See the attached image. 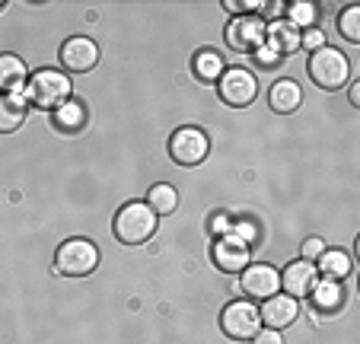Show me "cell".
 <instances>
[{"label": "cell", "instance_id": "29", "mask_svg": "<svg viewBox=\"0 0 360 344\" xmlns=\"http://www.w3.org/2000/svg\"><path fill=\"white\" fill-rule=\"evenodd\" d=\"M233 233H236L239 239H243V243H255V236H259V229L252 227V223H233Z\"/></svg>", "mask_w": 360, "mask_h": 344}, {"label": "cell", "instance_id": "16", "mask_svg": "<svg viewBox=\"0 0 360 344\" xmlns=\"http://www.w3.org/2000/svg\"><path fill=\"white\" fill-rule=\"evenodd\" d=\"M26 93L0 96V134H13L26 122Z\"/></svg>", "mask_w": 360, "mask_h": 344}, {"label": "cell", "instance_id": "6", "mask_svg": "<svg viewBox=\"0 0 360 344\" xmlns=\"http://www.w3.org/2000/svg\"><path fill=\"white\" fill-rule=\"evenodd\" d=\"M207 153H211V141L201 128H179L169 137V156L179 166H198L207 160Z\"/></svg>", "mask_w": 360, "mask_h": 344}, {"label": "cell", "instance_id": "11", "mask_svg": "<svg viewBox=\"0 0 360 344\" xmlns=\"http://www.w3.org/2000/svg\"><path fill=\"white\" fill-rule=\"evenodd\" d=\"M243 293H249V297L255 300H268L274 297V293L281 291V274L278 268H271V265H245L243 268Z\"/></svg>", "mask_w": 360, "mask_h": 344}, {"label": "cell", "instance_id": "14", "mask_svg": "<svg viewBox=\"0 0 360 344\" xmlns=\"http://www.w3.org/2000/svg\"><path fill=\"white\" fill-rule=\"evenodd\" d=\"M26 80H29L26 64L16 54H0V89H4V96L26 93Z\"/></svg>", "mask_w": 360, "mask_h": 344}, {"label": "cell", "instance_id": "23", "mask_svg": "<svg viewBox=\"0 0 360 344\" xmlns=\"http://www.w3.org/2000/svg\"><path fill=\"white\" fill-rule=\"evenodd\" d=\"M316 20H319V7L309 4V0H293L287 4V23L297 29H313Z\"/></svg>", "mask_w": 360, "mask_h": 344}, {"label": "cell", "instance_id": "12", "mask_svg": "<svg viewBox=\"0 0 360 344\" xmlns=\"http://www.w3.org/2000/svg\"><path fill=\"white\" fill-rule=\"evenodd\" d=\"M319 281V271H316L313 262H306V258H297L284 268V277H281V287H284L287 297L300 300V297H309V291L316 287Z\"/></svg>", "mask_w": 360, "mask_h": 344}, {"label": "cell", "instance_id": "2", "mask_svg": "<svg viewBox=\"0 0 360 344\" xmlns=\"http://www.w3.org/2000/svg\"><path fill=\"white\" fill-rule=\"evenodd\" d=\"M70 93H74V87H70L68 74H61V70H39L26 83V102H32L39 108L64 106V102H70Z\"/></svg>", "mask_w": 360, "mask_h": 344}, {"label": "cell", "instance_id": "17", "mask_svg": "<svg viewBox=\"0 0 360 344\" xmlns=\"http://www.w3.org/2000/svg\"><path fill=\"white\" fill-rule=\"evenodd\" d=\"M268 102H271L274 112L290 115V112H297L300 102H303V89H300L293 80H278L271 89H268Z\"/></svg>", "mask_w": 360, "mask_h": 344}, {"label": "cell", "instance_id": "21", "mask_svg": "<svg viewBox=\"0 0 360 344\" xmlns=\"http://www.w3.org/2000/svg\"><path fill=\"white\" fill-rule=\"evenodd\" d=\"M83 125H86V108L80 106V102H64V106L55 108V128L64 131V134H74V131H80Z\"/></svg>", "mask_w": 360, "mask_h": 344}, {"label": "cell", "instance_id": "3", "mask_svg": "<svg viewBox=\"0 0 360 344\" xmlns=\"http://www.w3.org/2000/svg\"><path fill=\"white\" fill-rule=\"evenodd\" d=\"M96 265H99V249L83 236L68 239L55 252V271L64 277H86L96 271Z\"/></svg>", "mask_w": 360, "mask_h": 344}, {"label": "cell", "instance_id": "15", "mask_svg": "<svg viewBox=\"0 0 360 344\" xmlns=\"http://www.w3.org/2000/svg\"><path fill=\"white\" fill-rule=\"evenodd\" d=\"M265 45L274 48L278 54H293L300 48V29L290 26L287 20H271L265 26Z\"/></svg>", "mask_w": 360, "mask_h": 344}, {"label": "cell", "instance_id": "25", "mask_svg": "<svg viewBox=\"0 0 360 344\" xmlns=\"http://www.w3.org/2000/svg\"><path fill=\"white\" fill-rule=\"evenodd\" d=\"M300 48H306V51H319V48H326V32L322 29H303L300 32Z\"/></svg>", "mask_w": 360, "mask_h": 344}, {"label": "cell", "instance_id": "18", "mask_svg": "<svg viewBox=\"0 0 360 344\" xmlns=\"http://www.w3.org/2000/svg\"><path fill=\"white\" fill-rule=\"evenodd\" d=\"M309 300H313V306L319 312H335V310H341V303H345V291H341L338 281L322 277V281H316L313 291H309Z\"/></svg>", "mask_w": 360, "mask_h": 344}, {"label": "cell", "instance_id": "26", "mask_svg": "<svg viewBox=\"0 0 360 344\" xmlns=\"http://www.w3.org/2000/svg\"><path fill=\"white\" fill-rule=\"evenodd\" d=\"M322 252H326V243H322V239H306V243H303V258H306V262H319V255H322Z\"/></svg>", "mask_w": 360, "mask_h": 344}, {"label": "cell", "instance_id": "24", "mask_svg": "<svg viewBox=\"0 0 360 344\" xmlns=\"http://www.w3.org/2000/svg\"><path fill=\"white\" fill-rule=\"evenodd\" d=\"M338 29H341V35H345V42L357 45L360 42V7H347L338 20Z\"/></svg>", "mask_w": 360, "mask_h": 344}, {"label": "cell", "instance_id": "27", "mask_svg": "<svg viewBox=\"0 0 360 344\" xmlns=\"http://www.w3.org/2000/svg\"><path fill=\"white\" fill-rule=\"evenodd\" d=\"M252 344H284V335L278 329H262L259 335L252 338Z\"/></svg>", "mask_w": 360, "mask_h": 344}, {"label": "cell", "instance_id": "32", "mask_svg": "<svg viewBox=\"0 0 360 344\" xmlns=\"http://www.w3.org/2000/svg\"><path fill=\"white\" fill-rule=\"evenodd\" d=\"M0 7H4V4H0Z\"/></svg>", "mask_w": 360, "mask_h": 344}, {"label": "cell", "instance_id": "28", "mask_svg": "<svg viewBox=\"0 0 360 344\" xmlns=\"http://www.w3.org/2000/svg\"><path fill=\"white\" fill-rule=\"evenodd\" d=\"M255 58L262 61V68H278V61H281V54L274 51V48H268V45H262L259 51H255Z\"/></svg>", "mask_w": 360, "mask_h": 344}, {"label": "cell", "instance_id": "9", "mask_svg": "<svg viewBox=\"0 0 360 344\" xmlns=\"http://www.w3.org/2000/svg\"><path fill=\"white\" fill-rule=\"evenodd\" d=\"M211 255H214V265H217L220 271H226V274H243V268L249 265V243H243V239L230 229V233L214 239Z\"/></svg>", "mask_w": 360, "mask_h": 344}, {"label": "cell", "instance_id": "1", "mask_svg": "<svg viewBox=\"0 0 360 344\" xmlns=\"http://www.w3.org/2000/svg\"><path fill=\"white\" fill-rule=\"evenodd\" d=\"M160 217L150 210L147 201H131L115 214V239L124 246H143L153 239Z\"/></svg>", "mask_w": 360, "mask_h": 344}, {"label": "cell", "instance_id": "5", "mask_svg": "<svg viewBox=\"0 0 360 344\" xmlns=\"http://www.w3.org/2000/svg\"><path fill=\"white\" fill-rule=\"evenodd\" d=\"M220 329L233 341H252L262 331L259 306H252L249 300H233L224 312H220Z\"/></svg>", "mask_w": 360, "mask_h": 344}, {"label": "cell", "instance_id": "13", "mask_svg": "<svg viewBox=\"0 0 360 344\" xmlns=\"http://www.w3.org/2000/svg\"><path fill=\"white\" fill-rule=\"evenodd\" d=\"M259 316H262V322H265L268 329L281 331L300 316V306H297V300L287 297V293H274V297L265 300V306L259 310Z\"/></svg>", "mask_w": 360, "mask_h": 344}, {"label": "cell", "instance_id": "22", "mask_svg": "<svg viewBox=\"0 0 360 344\" xmlns=\"http://www.w3.org/2000/svg\"><path fill=\"white\" fill-rule=\"evenodd\" d=\"M147 204H150V210H153L157 217H166V214H172V210L179 208V191L172 189V185L160 182V185H153V189L147 191Z\"/></svg>", "mask_w": 360, "mask_h": 344}, {"label": "cell", "instance_id": "7", "mask_svg": "<svg viewBox=\"0 0 360 344\" xmlns=\"http://www.w3.org/2000/svg\"><path fill=\"white\" fill-rule=\"evenodd\" d=\"M217 93L226 106L245 108L255 102V96H259V83H255V77H252L245 68H233V70H224V77L217 80Z\"/></svg>", "mask_w": 360, "mask_h": 344}, {"label": "cell", "instance_id": "8", "mask_svg": "<svg viewBox=\"0 0 360 344\" xmlns=\"http://www.w3.org/2000/svg\"><path fill=\"white\" fill-rule=\"evenodd\" d=\"M226 45L239 54H255L265 45V23L262 16H236L226 26Z\"/></svg>", "mask_w": 360, "mask_h": 344}, {"label": "cell", "instance_id": "4", "mask_svg": "<svg viewBox=\"0 0 360 344\" xmlns=\"http://www.w3.org/2000/svg\"><path fill=\"white\" fill-rule=\"evenodd\" d=\"M347 74H351L347 58L341 51H335V48H328V45L319 48V51H313V58H309V80H313L319 89L345 87Z\"/></svg>", "mask_w": 360, "mask_h": 344}, {"label": "cell", "instance_id": "19", "mask_svg": "<svg viewBox=\"0 0 360 344\" xmlns=\"http://www.w3.org/2000/svg\"><path fill=\"white\" fill-rule=\"evenodd\" d=\"M316 271L322 277H328V281H341V277L351 274V255L345 249H326L319 255V262H316Z\"/></svg>", "mask_w": 360, "mask_h": 344}, {"label": "cell", "instance_id": "10", "mask_svg": "<svg viewBox=\"0 0 360 344\" xmlns=\"http://www.w3.org/2000/svg\"><path fill=\"white\" fill-rule=\"evenodd\" d=\"M61 64L68 70H74V74H86V70H93L99 64V45L93 39H86V35H74V39H68L61 45Z\"/></svg>", "mask_w": 360, "mask_h": 344}, {"label": "cell", "instance_id": "20", "mask_svg": "<svg viewBox=\"0 0 360 344\" xmlns=\"http://www.w3.org/2000/svg\"><path fill=\"white\" fill-rule=\"evenodd\" d=\"M191 70H195V77L201 83H214L224 77V58H220L217 51H211V48H204V51L195 54V61H191Z\"/></svg>", "mask_w": 360, "mask_h": 344}, {"label": "cell", "instance_id": "30", "mask_svg": "<svg viewBox=\"0 0 360 344\" xmlns=\"http://www.w3.org/2000/svg\"><path fill=\"white\" fill-rule=\"evenodd\" d=\"M211 229H214V236H224V233H230V229H233V220L226 214H217V220H214Z\"/></svg>", "mask_w": 360, "mask_h": 344}, {"label": "cell", "instance_id": "31", "mask_svg": "<svg viewBox=\"0 0 360 344\" xmlns=\"http://www.w3.org/2000/svg\"><path fill=\"white\" fill-rule=\"evenodd\" d=\"M351 102H354V106H357V102H360V83L351 89Z\"/></svg>", "mask_w": 360, "mask_h": 344}]
</instances>
